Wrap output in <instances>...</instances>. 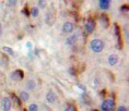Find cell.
Returning <instances> with one entry per match:
<instances>
[{"label":"cell","mask_w":129,"mask_h":111,"mask_svg":"<svg viewBox=\"0 0 129 111\" xmlns=\"http://www.w3.org/2000/svg\"><path fill=\"white\" fill-rule=\"evenodd\" d=\"M69 73H70L71 75H77V71H76L75 68H70V69H69Z\"/></svg>","instance_id":"obj_22"},{"label":"cell","mask_w":129,"mask_h":111,"mask_svg":"<svg viewBox=\"0 0 129 111\" xmlns=\"http://www.w3.org/2000/svg\"><path fill=\"white\" fill-rule=\"evenodd\" d=\"M1 107H2V111H10L11 109V100L8 97H4L1 101Z\"/></svg>","instance_id":"obj_5"},{"label":"cell","mask_w":129,"mask_h":111,"mask_svg":"<svg viewBox=\"0 0 129 111\" xmlns=\"http://www.w3.org/2000/svg\"><path fill=\"white\" fill-rule=\"evenodd\" d=\"M26 47H27V48H31V44L27 43V44H26Z\"/></svg>","instance_id":"obj_26"},{"label":"cell","mask_w":129,"mask_h":111,"mask_svg":"<svg viewBox=\"0 0 129 111\" xmlns=\"http://www.w3.org/2000/svg\"><path fill=\"white\" fill-rule=\"evenodd\" d=\"M46 99L49 103H54L55 101H56V96H55L51 91H48L47 95H46Z\"/></svg>","instance_id":"obj_10"},{"label":"cell","mask_w":129,"mask_h":111,"mask_svg":"<svg viewBox=\"0 0 129 111\" xmlns=\"http://www.w3.org/2000/svg\"><path fill=\"white\" fill-rule=\"evenodd\" d=\"M101 23L105 28H107L109 26V20H108V17L106 14H102L101 15Z\"/></svg>","instance_id":"obj_8"},{"label":"cell","mask_w":129,"mask_h":111,"mask_svg":"<svg viewBox=\"0 0 129 111\" xmlns=\"http://www.w3.org/2000/svg\"><path fill=\"white\" fill-rule=\"evenodd\" d=\"M99 4H100V8L101 9H103V10H107L109 8V6H111V1H109V0H101Z\"/></svg>","instance_id":"obj_9"},{"label":"cell","mask_w":129,"mask_h":111,"mask_svg":"<svg viewBox=\"0 0 129 111\" xmlns=\"http://www.w3.org/2000/svg\"><path fill=\"white\" fill-rule=\"evenodd\" d=\"M114 31H115V36L117 38V48L121 49L122 48V39H121V34H120V27L118 24H114Z\"/></svg>","instance_id":"obj_3"},{"label":"cell","mask_w":129,"mask_h":111,"mask_svg":"<svg viewBox=\"0 0 129 111\" xmlns=\"http://www.w3.org/2000/svg\"><path fill=\"white\" fill-rule=\"evenodd\" d=\"M64 111H77V109H76V107L73 106V104H68Z\"/></svg>","instance_id":"obj_20"},{"label":"cell","mask_w":129,"mask_h":111,"mask_svg":"<svg viewBox=\"0 0 129 111\" xmlns=\"http://www.w3.org/2000/svg\"><path fill=\"white\" fill-rule=\"evenodd\" d=\"M24 111H27V110H25V109H24Z\"/></svg>","instance_id":"obj_28"},{"label":"cell","mask_w":129,"mask_h":111,"mask_svg":"<svg viewBox=\"0 0 129 111\" xmlns=\"http://www.w3.org/2000/svg\"><path fill=\"white\" fill-rule=\"evenodd\" d=\"M22 13L25 14V15H26V17H30V15H31V13H30V12H28V8H27V7H24V9H23V10H22Z\"/></svg>","instance_id":"obj_21"},{"label":"cell","mask_w":129,"mask_h":111,"mask_svg":"<svg viewBox=\"0 0 129 111\" xmlns=\"http://www.w3.org/2000/svg\"><path fill=\"white\" fill-rule=\"evenodd\" d=\"M90 48L92 49V51L99 53L104 49V43L101 39H93L91 44H90Z\"/></svg>","instance_id":"obj_1"},{"label":"cell","mask_w":129,"mask_h":111,"mask_svg":"<svg viewBox=\"0 0 129 111\" xmlns=\"http://www.w3.org/2000/svg\"><path fill=\"white\" fill-rule=\"evenodd\" d=\"M102 111H113L115 109V101L112 99H106L101 104Z\"/></svg>","instance_id":"obj_2"},{"label":"cell","mask_w":129,"mask_h":111,"mask_svg":"<svg viewBox=\"0 0 129 111\" xmlns=\"http://www.w3.org/2000/svg\"><path fill=\"white\" fill-rule=\"evenodd\" d=\"M38 5H40V7L45 8V6H46V1H44V0L42 1V0H41V1H38Z\"/></svg>","instance_id":"obj_23"},{"label":"cell","mask_w":129,"mask_h":111,"mask_svg":"<svg viewBox=\"0 0 129 111\" xmlns=\"http://www.w3.org/2000/svg\"><path fill=\"white\" fill-rule=\"evenodd\" d=\"M11 95H12L11 97H12V99H13V101H15V102H17V104H18V106L20 107V106H21V101H22V100L20 99V98H18V97L15 96L14 94H11Z\"/></svg>","instance_id":"obj_17"},{"label":"cell","mask_w":129,"mask_h":111,"mask_svg":"<svg viewBox=\"0 0 129 111\" xmlns=\"http://www.w3.org/2000/svg\"><path fill=\"white\" fill-rule=\"evenodd\" d=\"M37 110H38V107H37L36 103H32L27 109V111H37Z\"/></svg>","instance_id":"obj_19"},{"label":"cell","mask_w":129,"mask_h":111,"mask_svg":"<svg viewBox=\"0 0 129 111\" xmlns=\"http://www.w3.org/2000/svg\"><path fill=\"white\" fill-rule=\"evenodd\" d=\"M117 111H128V110H127V108H126V107L120 106V107H119L118 109H117Z\"/></svg>","instance_id":"obj_24"},{"label":"cell","mask_w":129,"mask_h":111,"mask_svg":"<svg viewBox=\"0 0 129 111\" xmlns=\"http://www.w3.org/2000/svg\"><path fill=\"white\" fill-rule=\"evenodd\" d=\"M73 28H75V26H73L72 23H70V22H66V23L63 24V32L64 33H72L73 32Z\"/></svg>","instance_id":"obj_7"},{"label":"cell","mask_w":129,"mask_h":111,"mask_svg":"<svg viewBox=\"0 0 129 111\" xmlns=\"http://www.w3.org/2000/svg\"><path fill=\"white\" fill-rule=\"evenodd\" d=\"M2 50H4L5 52L9 53V55H10V56H12V57L14 56V51H13V49H12V48H10V47H4V48H2Z\"/></svg>","instance_id":"obj_15"},{"label":"cell","mask_w":129,"mask_h":111,"mask_svg":"<svg viewBox=\"0 0 129 111\" xmlns=\"http://www.w3.org/2000/svg\"><path fill=\"white\" fill-rule=\"evenodd\" d=\"M24 77V73L22 70H15L14 72L11 73V78L12 80H17V81H21Z\"/></svg>","instance_id":"obj_6"},{"label":"cell","mask_w":129,"mask_h":111,"mask_svg":"<svg viewBox=\"0 0 129 111\" xmlns=\"http://www.w3.org/2000/svg\"><path fill=\"white\" fill-rule=\"evenodd\" d=\"M117 62H118V57L116 55H111L108 57V63L111 65H115Z\"/></svg>","instance_id":"obj_11"},{"label":"cell","mask_w":129,"mask_h":111,"mask_svg":"<svg viewBox=\"0 0 129 111\" xmlns=\"http://www.w3.org/2000/svg\"><path fill=\"white\" fill-rule=\"evenodd\" d=\"M31 15L33 18H36L37 15H38V9L36 7H34V8H32L31 9Z\"/></svg>","instance_id":"obj_16"},{"label":"cell","mask_w":129,"mask_h":111,"mask_svg":"<svg viewBox=\"0 0 129 111\" xmlns=\"http://www.w3.org/2000/svg\"><path fill=\"white\" fill-rule=\"evenodd\" d=\"M26 87L27 88H30V89H33V88L35 87V82L34 81H28L27 83H26Z\"/></svg>","instance_id":"obj_18"},{"label":"cell","mask_w":129,"mask_h":111,"mask_svg":"<svg viewBox=\"0 0 129 111\" xmlns=\"http://www.w3.org/2000/svg\"><path fill=\"white\" fill-rule=\"evenodd\" d=\"M77 38H78V36H77V35H72V36H70L69 38L67 39V44H68V45H72V44L76 43Z\"/></svg>","instance_id":"obj_12"},{"label":"cell","mask_w":129,"mask_h":111,"mask_svg":"<svg viewBox=\"0 0 129 111\" xmlns=\"http://www.w3.org/2000/svg\"><path fill=\"white\" fill-rule=\"evenodd\" d=\"M85 30H86V32L88 33H92L93 31H94V28H95V21L93 20L92 18H90V19H88L86 20V22H85Z\"/></svg>","instance_id":"obj_4"},{"label":"cell","mask_w":129,"mask_h":111,"mask_svg":"<svg viewBox=\"0 0 129 111\" xmlns=\"http://www.w3.org/2000/svg\"><path fill=\"white\" fill-rule=\"evenodd\" d=\"M10 5H17V1H9Z\"/></svg>","instance_id":"obj_25"},{"label":"cell","mask_w":129,"mask_h":111,"mask_svg":"<svg viewBox=\"0 0 129 111\" xmlns=\"http://www.w3.org/2000/svg\"><path fill=\"white\" fill-rule=\"evenodd\" d=\"M120 11L124 14H126V15H128V17H129V6H127V5L121 6V7H120Z\"/></svg>","instance_id":"obj_13"},{"label":"cell","mask_w":129,"mask_h":111,"mask_svg":"<svg viewBox=\"0 0 129 111\" xmlns=\"http://www.w3.org/2000/svg\"><path fill=\"white\" fill-rule=\"evenodd\" d=\"M93 111H98V110H93Z\"/></svg>","instance_id":"obj_27"},{"label":"cell","mask_w":129,"mask_h":111,"mask_svg":"<svg viewBox=\"0 0 129 111\" xmlns=\"http://www.w3.org/2000/svg\"><path fill=\"white\" fill-rule=\"evenodd\" d=\"M28 94L26 93V91H22V93L20 94V99L22 100V101H27L28 100Z\"/></svg>","instance_id":"obj_14"}]
</instances>
